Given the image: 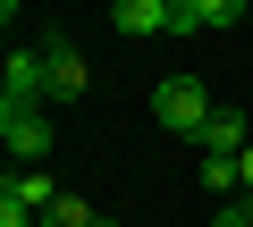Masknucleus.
Instances as JSON below:
<instances>
[{
  "mask_svg": "<svg viewBox=\"0 0 253 227\" xmlns=\"http://www.w3.org/2000/svg\"><path fill=\"white\" fill-rule=\"evenodd\" d=\"M93 227H118V219H93Z\"/></svg>",
  "mask_w": 253,
  "mask_h": 227,
  "instance_id": "11",
  "label": "nucleus"
},
{
  "mask_svg": "<svg viewBox=\"0 0 253 227\" xmlns=\"http://www.w3.org/2000/svg\"><path fill=\"white\" fill-rule=\"evenodd\" d=\"M0 194H9L17 210H34V219H51V210L68 202V194L51 185V168H17V177H9V185H0Z\"/></svg>",
  "mask_w": 253,
  "mask_h": 227,
  "instance_id": "7",
  "label": "nucleus"
},
{
  "mask_svg": "<svg viewBox=\"0 0 253 227\" xmlns=\"http://www.w3.org/2000/svg\"><path fill=\"white\" fill-rule=\"evenodd\" d=\"M42 101H51L42 51H9V67H0V109H42Z\"/></svg>",
  "mask_w": 253,
  "mask_h": 227,
  "instance_id": "3",
  "label": "nucleus"
},
{
  "mask_svg": "<svg viewBox=\"0 0 253 227\" xmlns=\"http://www.w3.org/2000/svg\"><path fill=\"white\" fill-rule=\"evenodd\" d=\"M110 26L118 34H177V0H110Z\"/></svg>",
  "mask_w": 253,
  "mask_h": 227,
  "instance_id": "5",
  "label": "nucleus"
},
{
  "mask_svg": "<svg viewBox=\"0 0 253 227\" xmlns=\"http://www.w3.org/2000/svg\"><path fill=\"white\" fill-rule=\"evenodd\" d=\"M152 118H161L169 135L203 143V127H211V84H203V76H161V84H152Z\"/></svg>",
  "mask_w": 253,
  "mask_h": 227,
  "instance_id": "1",
  "label": "nucleus"
},
{
  "mask_svg": "<svg viewBox=\"0 0 253 227\" xmlns=\"http://www.w3.org/2000/svg\"><path fill=\"white\" fill-rule=\"evenodd\" d=\"M0 143H9V160H51V118L42 109H0Z\"/></svg>",
  "mask_w": 253,
  "mask_h": 227,
  "instance_id": "4",
  "label": "nucleus"
},
{
  "mask_svg": "<svg viewBox=\"0 0 253 227\" xmlns=\"http://www.w3.org/2000/svg\"><path fill=\"white\" fill-rule=\"evenodd\" d=\"M245 202H253V152H245Z\"/></svg>",
  "mask_w": 253,
  "mask_h": 227,
  "instance_id": "10",
  "label": "nucleus"
},
{
  "mask_svg": "<svg viewBox=\"0 0 253 227\" xmlns=\"http://www.w3.org/2000/svg\"><path fill=\"white\" fill-rule=\"evenodd\" d=\"M245 9L236 0H177V34H219V26H236Z\"/></svg>",
  "mask_w": 253,
  "mask_h": 227,
  "instance_id": "8",
  "label": "nucleus"
},
{
  "mask_svg": "<svg viewBox=\"0 0 253 227\" xmlns=\"http://www.w3.org/2000/svg\"><path fill=\"white\" fill-rule=\"evenodd\" d=\"M34 51H42V67H51V101H84V93H93V59H84L59 26H51Z\"/></svg>",
  "mask_w": 253,
  "mask_h": 227,
  "instance_id": "2",
  "label": "nucleus"
},
{
  "mask_svg": "<svg viewBox=\"0 0 253 227\" xmlns=\"http://www.w3.org/2000/svg\"><path fill=\"white\" fill-rule=\"evenodd\" d=\"M93 219H101V210H84V202H76V194H68V202H59V210H51V219H42V227H93Z\"/></svg>",
  "mask_w": 253,
  "mask_h": 227,
  "instance_id": "9",
  "label": "nucleus"
},
{
  "mask_svg": "<svg viewBox=\"0 0 253 227\" xmlns=\"http://www.w3.org/2000/svg\"><path fill=\"white\" fill-rule=\"evenodd\" d=\"M245 152H253L245 109H211V127H203V160H245Z\"/></svg>",
  "mask_w": 253,
  "mask_h": 227,
  "instance_id": "6",
  "label": "nucleus"
}]
</instances>
